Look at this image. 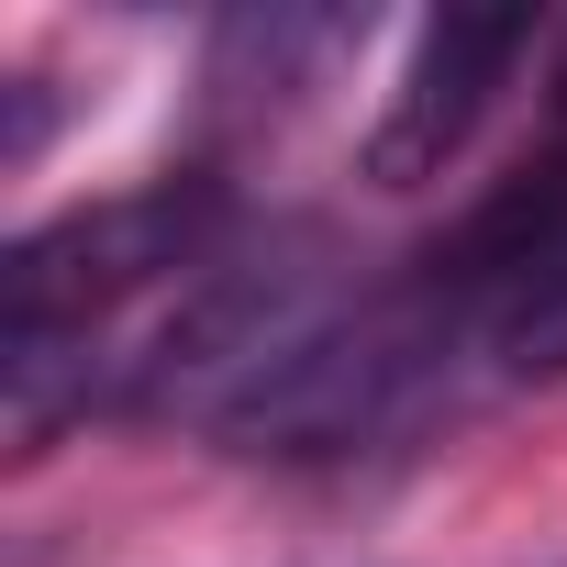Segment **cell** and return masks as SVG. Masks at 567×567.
I'll return each mask as SVG.
<instances>
[{
    "mask_svg": "<svg viewBox=\"0 0 567 567\" xmlns=\"http://www.w3.org/2000/svg\"><path fill=\"white\" fill-rule=\"evenodd\" d=\"M534 56V12H434L401 45V79L368 123V178L379 189H423L467 156V134L489 123V101L512 90V68Z\"/></svg>",
    "mask_w": 567,
    "mask_h": 567,
    "instance_id": "obj_1",
    "label": "cell"
}]
</instances>
